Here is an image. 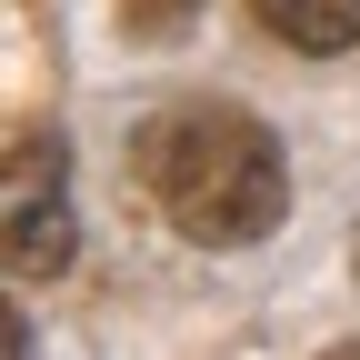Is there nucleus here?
I'll return each instance as SVG.
<instances>
[{"label":"nucleus","instance_id":"1","mask_svg":"<svg viewBox=\"0 0 360 360\" xmlns=\"http://www.w3.org/2000/svg\"><path fill=\"white\" fill-rule=\"evenodd\" d=\"M130 170H141L150 210L200 250H250L290 220V160L270 141V120H250L240 101L150 110L141 141H130Z\"/></svg>","mask_w":360,"mask_h":360},{"label":"nucleus","instance_id":"3","mask_svg":"<svg viewBox=\"0 0 360 360\" xmlns=\"http://www.w3.org/2000/svg\"><path fill=\"white\" fill-rule=\"evenodd\" d=\"M250 20L290 51L330 60V51H360V0H250Z\"/></svg>","mask_w":360,"mask_h":360},{"label":"nucleus","instance_id":"2","mask_svg":"<svg viewBox=\"0 0 360 360\" xmlns=\"http://www.w3.org/2000/svg\"><path fill=\"white\" fill-rule=\"evenodd\" d=\"M0 240H11L20 281H60L80 231H70V200H60V141H20L11 150V200H0Z\"/></svg>","mask_w":360,"mask_h":360},{"label":"nucleus","instance_id":"4","mask_svg":"<svg viewBox=\"0 0 360 360\" xmlns=\"http://www.w3.org/2000/svg\"><path fill=\"white\" fill-rule=\"evenodd\" d=\"M191 11H200V0H130L120 30H130V40H180V20H191Z\"/></svg>","mask_w":360,"mask_h":360}]
</instances>
